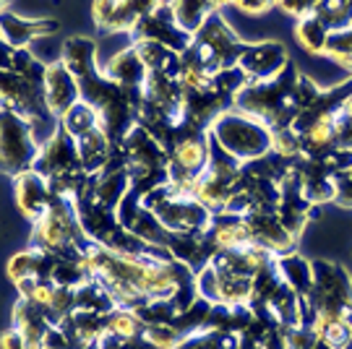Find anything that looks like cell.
Wrapping results in <instances>:
<instances>
[{"instance_id": "6da1fadb", "label": "cell", "mask_w": 352, "mask_h": 349, "mask_svg": "<svg viewBox=\"0 0 352 349\" xmlns=\"http://www.w3.org/2000/svg\"><path fill=\"white\" fill-rule=\"evenodd\" d=\"M243 50H245V42L227 24L222 11H217L193 34L188 50L180 52V63H183V71H201L214 76L227 68H235Z\"/></svg>"}, {"instance_id": "7a4b0ae2", "label": "cell", "mask_w": 352, "mask_h": 349, "mask_svg": "<svg viewBox=\"0 0 352 349\" xmlns=\"http://www.w3.org/2000/svg\"><path fill=\"white\" fill-rule=\"evenodd\" d=\"M32 225V245L50 253L52 258H81L91 245L78 222L74 201L55 199L47 214Z\"/></svg>"}, {"instance_id": "3957f363", "label": "cell", "mask_w": 352, "mask_h": 349, "mask_svg": "<svg viewBox=\"0 0 352 349\" xmlns=\"http://www.w3.org/2000/svg\"><path fill=\"white\" fill-rule=\"evenodd\" d=\"M209 136L219 149L243 164L272 151V131L261 120L240 113L235 107H230L227 113H222L214 120Z\"/></svg>"}, {"instance_id": "277c9868", "label": "cell", "mask_w": 352, "mask_h": 349, "mask_svg": "<svg viewBox=\"0 0 352 349\" xmlns=\"http://www.w3.org/2000/svg\"><path fill=\"white\" fill-rule=\"evenodd\" d=\"M39 141L34 125L24 120L21 115L0 107V172L8 177L34 170L39 154Z\"/></svg>"}, {"instance_id": "5b68a950", "label": "cell", "mask_w": 352, "mask_h": 349, "mask_svg": "<svg viewBox=\"0 0 352 349\" xmlns=\"http://www.w3.org/2000/svg\"><path fill=\"white\" fill-rule=\"evenodd\" d=\"M0 107L21 115L24 120L34 125L39 136V128H58V120L47 110L45 102V84L29 81L24 76H19L11 68H0Z\"/></svg>"}, {"instance_id": "8992f818", "label": "cell", "mask_w": 352, "mask_h": 349, "mask_svg": "<svg viewBox=\"0 0 352 349\" xmlns=\"http://www.w3.org/2000/svg\"><path fill=\"white\" fill-rule=\"evenodd\" d=\"M240 172H243V162L230 157L227 151H222L212 141V159L196 180V199L201 201L212 214H222L227 201L235 193Z\"/></svg>"}, {"instance_id": "52a82bcc", "label": "cell", "mask_w": 352, "mask_h": 349, "mask_svg": "<svg viewBox=\"0 0 352 349\" xmlns=\"http://www.w3.org/2000/svg\"><path fill=\"white\" fill-rule=\"evenodd\" d=\"M34 172L42 174L47 183L58 180V177H65V174L84 172L81 157H78V141L58 125L50 136L42 141V146H39Z\"/></svg>"}, {"instance_id": "ba28073f", "label": "cell", "mask_w": 352, "mask_h": 349, "mask_svg": "<svg viewBox=\"0 0 352 349\" xmlns=\"http://www.w3.org/2000/svg\"><path fill=\"white\" fill-rule=\"evenodd\" d=\"M131 42H139V39H149V42H160L164 47L175 52H183L190 47L193 34H188L183 26L175 21L173 8L167 3H160L154 11H149L139 24L131 29Z\"/></svg>"}, {"instance_id": "9c48e42d", "label": "cell", "mask_w": 352, "mask_h": 349, "mask_svg": "<svg viewBox=\"0 0 352 349\" xmlns=\"http://www.w3.org/2000/svg\"><path fill=\"white\" fill-rule=\"evenodd\" d=\"M157 5H160V0H94L91 3V21L102 32L131 34V29Z\"/></svg>"}, {"instance_id": "30bf717a", "label": "cell", "mask_w": 352, "mask_h": 349, "mask_svg": "<svg viewBox=\"0 0 352 349\" xmlns=\"http://www.w3.org/2000/svg\"><path fill=\"white\" fill-rule=\"evenodd\" d=\"M289 63V55L285 50L282 42H274V39H264V42H245V50L240 55L238 68L245 74L248 84H256V81H269L279 76Z\"/></svg>"}, {"instance_id": "8fae6325", "label": "cell", "mask_w": 352, "mask_h": 349, "mask_svg": "<svg viewBox=\"0 0 352 349\" xmlns=\"http://www.w3.org/2000/svg\"><path fill=\"white\" fill-rule=\"evenodd\" d=\"M78 100H81L78 81H76V76L68 71V65L58 58L55 63L47 65V74H45V102H47V110H50L52 117L60 123V117H63Z\"/></svg>"}, {"instance_id": "7c38bea8", "label": "cell", "mask_w": 352, "mask_h": 349, "mask_svg": "<svg viewBox=\"0 0 352 349\" xmlns=\"http://www.w3.org/2000/svg\"><path fill=\"white\" fill-rule=\"evenodd\" d=\"M60 29L55 19H24L16 16L11 8L0 11V39L6 45H11L13 50H26L34 39L50 37Z\"/></svg>"}, {"instance_id": "4fadbf2b", "label": "cell", "mask_w": 352, "mask_h": 349, "mask_svg": "<svg viewBox=\"0 0 352 349\" xmlns=\"http://www.w3.org/2000/svg\"><path fill=\"white\" fill-rule=\"evenodd\" d=\"M13 180H16V206H19V212L24 214L29 222L42 219L47 214V209L55 203L50 183L34 170L19 174Z\"/></svg>"}, {"instance_id": "5bb4252c", "label": "cell", "mask_w": 352, "mask_h": 349, "mask_svg": "<svg viewBox=\"0 0 352 349\" xmlns=\"http://www.w3.org/2000/svg\"><path fill=\"white\" fill-rule=\"evenodd\" d=\"M102 74L107 76L113 84H118V87L131 89V91H141L149 71H146L144 60L139 58L136 47L128 45L126 50H118L110 60L102 65Z\"/></svg>"}, {"instance_id": "9a60e30c", "label": "cell", "mask_w": 352, "mask_h": 349, "mask_svg": "<svg viewBox=\"0 0 352 349\" xmlns=\"http://www.w3.org/2000/svg\"><path fill=\"white\" fill-rule=\"evenodd\" d=\"M160 3H167L173 8L175 21L188 34H196L212 13L222 11L225 5H232V0H160Z\"/></svg>"}, {"instance_id": "2e32d148", "label": "cell", "mask_w": 352, "mask_h": 349, "mask_svg": "<svg viewBox=\"0 0 352 349\" xmlns=\"http://www.w3.org/2000/svg\"><path fill=\"white\" fill-rule=\"evenodd\" d=\"M60 60L68 65V71L81 81L84 76L100 71V58H97V42L89 37H68L63 42Z\"/></svg>"}, {"instance_id": "e0dca14e", "label": "cell", "mask_w": 352, "mask_h": 349, "mask_svg": "<svg viewBox=\"0 0 352 349\" xmlns=\"http://www.w3.org/2000/svg\"><path fill=\"white\" fill-rule=\"evenodd\" d=\"M277 269L295 295H300V297L308 295L311 282H314V269H311L308 258H302L298 253H287V256H279L277 258Z\"/></svg>"}, {"instance_id": "ac0fdd59", "label": "cell", "mask_w": 352, "mask_h": 349, "mask_svg": "<svg viewBox=\"0 0 352 349\" xmlns=\"http://www.w3.org/2000/svg\"><path fill=\"white\" fill-rule=\"evenodd\" d=\"M329 32L327 26L318 21V16H302L298 19V26H295V39L300 42V47L305 52H314V55H327V45H329Z\"/></svg>"}, {"instance_id": "d6986e66", "label": "cell", "mask_w": 352, "mask_h": 349, "mask_svg": "<svg viewBox=\"0 0 352 349\" xmlns=\"http://www.w3.org/2000/svg\"><path fill=\"white\" fill-rule=\"evenodd\" d=\"M60 128L78 141V138H84L87 133H91L94 128H100V113H97L89 102L78 100L74 107L60 117Z\"/></svg>"}, {"instance_id": "ffe728a7", "label": "cell", "mask_w": 352, "mask_h": 349, "mask_svg": "<svg viewBox=\"0 0 352 349\" xmlns=\"http://www.w3.org/2000/svg\"><path fill=\"white\" fill-rule=\"evenodd\" d=\"M144 321L136 311H126V308H115L107 315V334L120 339H141L144 334Z\"/></svg>"}, {"instance_id": "44dd1931", "label": "cell", "mask_w": 352, "mask_h": 349, "mask_svg": "<svg viewBox=\"0 0 352 349\" xmlns=\"http://www.w3.org/2000/svg\"><path fill=\"white\" fill-rule=\"evenodd\" d=\"M141 339L157 349H175L186 337L180 334V328L173 321H167V324H146Z\"/></svg>"}, {"instance_id": "7402d4cb", "label": "cell", "mask_w": 352, "mask_h": 349, "mask_svg": "<svg viewBox=\"0 0 352 349\" xmlns=\"http://www.w3.org/2000/svg\"><path fill=\"white\" fill-rule=\"evenodd\" d=\"M334 203L352 209V167L334 177Z\"/></svg>"}, {"instance_id": "603a6c76", "label": "cell", "mask_w": 352, "mask_h": 349, "mask_svg": "<svg viewBox=\"0 0 352 349\" xmlns=\"http://www.w3.org/2000/svg\"><path fill=\"white\" fill-rule=\"evenodd\" d=\"M277 5L285 13L295 16V19H302V16H311L318 5V0H277Z\"/></svg>"}, {"instance_id": "cb8c5ba5", "label": "cell", "mask_w": 352, "mask_h": 349, "mask_svg": "<svg viewBox=\"0 0 352 349\" xmlns=\"http://www.w3.org/2000/svg\"><path fill=\"white\" fill-rule=\"evenodd\" d=\"M232 5L248 16H258V13L269 11L272 5H277V0H232Z\"/></svg>"}, {"instance_id": "d4e9b609", "label": "cell", "mask_w": 352, "mask_h": 349, "mask_svg": "<svg viewBox=\"0 0 352 349\" xmlns=\"http://www.w3.org/2000/svg\"><path fill=\"white\" fill-rule=\"evenodd\" d=\"M0 349H26L24 347V339L16 328H8L3 337H0Z\"/></svg>"}]
</instances>
